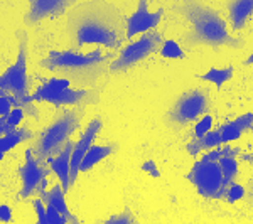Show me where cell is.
<instances>
[{
  "label": "cell",
  "mask_w": 253,
  "mask_h": 224,
  "mask_svg": "<svg viewBox=\"0 0 253 224\" xmlns=\"http://www.w3.org/2000/svg\"><path fill=\"white\" fill-rule=\"evenodd\" d=\"M125 17L120 9L108 0H88L68 12V34L71 51L98 44L117 51L125 40Z\"/></svg>",
  "instance_id": "1"
},
{
  "label": "cell",
  "mask_w": 253,
  "mask_h": 224,
  "mask_svg": "<svg viewBox=\"0 0 253 224\" xmlns=\"http://www.w3.org/2000/svg\"><path fill=\"white\" fill-rule=\"evenodd\" d=\"M172 10L182 15L191 26V31L186 32L182 37V44L187 49L196 46L242 49L245 46L243 39L230 36L226 22L219 15V12L206 5L203 0H182L181 5H174Z\"/></svg>",
  "instance_id": "2"
},
{
  "label": "cell",
  "mask_w": 253,
  "mask_h": 224,
  "mask_svg": "<svg viewBox=\"0 0 253 224\" xmlns=\"http://www.w3.org/2000/svg\"><path fill=\"white\" fill-rule=\"evenodd\" d=\"M113 51L103 54L100 49L83 54L80 51H49L47 58L41 61V68L69 79L80 88H93L108 73Z\"/></svg>",
  "instance_id": "3"
},
{
  "label": "cell",
  "mask_w": 253,
  "mask_h": 224,
  "mask_svg": "<svg viewBox=\"0 0 253 224\" xmlns=\"http://www.w3.org/2000/svg\"><path fill=\"white\" fill-rule=\"evenodd\" d=\"M84 113V107H75L71 110L63 108L56 113L52 121L39 133L31 147V152L39 164H47L56 153L61 152V149L71 140L73 133L80 128Z\"/></svg>",
  "instance_id": "4"
},
{
  "label": "cell",
  "mask_w": 253,
  "mask_h": 224,
  "mask_svg": "<svg viewBox=\"0 0 253 224\" xmlns=\"http://www.w3.org/2000/svg\"><path fill=\"white\" fill-rule=\"evenodd\" d=\"M19 52L17 59L5 73L0 75V95H12L15 98V107L22 108L27 115L39 118L38 108L31 101V79L27 75V49L29 36L26 31H17Z\"/></svg>",
  "instance_id": "5"
},
{
  "label": "cell",
  "mask_w": 253,
  "mask_h": 224,
  "mask_svg": "<svg viewBox=\"0 0 253 224\" xmlns=\"http://www.w3.org/2000/svg\"><path fill=\"white\" fill-rule=\"evenodd\" d=\"M211 95L208 88H193L182 93L169 112L166 113V123L172 128H184L198 118L210 113Z\"/></svg>",
  "instance_id": "6"
},
{
  "label": "cell",
  "mask_w": 253,
  "mask_h": 224,
  "mask_svg": "<svg viewBox=\"0 0 253 224\" xmlns=\"http://www.w3.org/2000/svg\"><path fill=\"white\" fill-rule=\"evenodd\" d=\"M162 37L161 32H157L156 29L144 32L140 34L138 40H133L128 46L120 49V54H118L117 59H113L108 66V71L113 73V75H120V73H126L128 69H132L133 66H137L138 63H142L144 59H147L149 56L159 52V47H161Z\"/></svg>",
  "instance_id": "7"
},
{
  "label": "cell",
  "mask_w": 253,
  "mask_h": 224,
  "mask_svg": "<svg viewBox=\"0 0 253 224\" xmlns=\"http://www.w3.org/2000/svg\"><path fill=\"white\" fill-rule=\"evenodd\" d=\"M31 101H46L54 105L56 108L61 107H88L96 105L100 101V89L93 86L91 89H71L69 88H52L44 83L31 95Z\"/></svg>",
  "instance_id": "8"
},
{
  "label": "cell",
  "mask_w": 253,
  "mask_h": 224,
  "mask_svg": "<svg viewBox=\"0 0 253 224\" xmlns=\"http://www.w3.org/2000/svg\"><path fill=\"white\" fill-rule=\"evenodd\" d=\"M24 165L17 167V174L22 181V189L19 192L20 199H29L34 197V195H39L46 190L47 187V176L51 174V169H49L47 164H39L36 160L34 153L31 152V149H26L24 152Z\"/></svg>",
  "instance_id": "9"
},
{
  "label": "cell",
  "mask_w": 253,
  "mask_h": 224,
  "mask_svg": "<svg viewBox=\"0 0 253 224\" xmlns=\"http://www.w3.org/2000/svg\"><path fill=\"white\" fill-rule=\"evenodd\" d=\"M186 179L191 182L199 195L206 199H218L219 187H221L223 172L218 160H198L186 174Z\"/></svg>",
  "instance_id": "10"
},
{
  "label": "cell",
  "mask_w": 253,
  "mask_h": 224,
  "mask_svg": "<svg viewBox=\"0 0 253 224\" xmlns=\"http://www.w3.org/2000/svg\"><path fill=\"white\" fill-rule=\"evenodd\" d=\"M76 0H29V9L24 15V24L34 27L44 19H58L66 14Z\"/></svg>",
  "instance_id": "11"
},
{
  "label": "cell",
  "mask_w": 253,
  "mask_h": 224,
  "mask_svg": "<svg viewBox=\"0 0 253 224\" xmlns=\"http://www.w3.org/2000/svg\"><path fill=\"white\" fill-rule=\"evenodd\" d=\"M101 127H103V121L101 118H93L91 121L88 123V127L84 128V132L81 133L80 140L76 144H73V149H71V157H69V187L73 189L75 186L76 179L80 176V164L83 160L84 153L86 150L89 149V145L95 144V138L98 137L100 133Z\"/></svg>",
  "instance_id": "12"
},
{
  "label": "cell",
  "mask_w": 253,
  "mask_h": 224,
  "mask_svg": "<svg viewBox=\"0 0 253 224\" xmlns=\"http://www.w3.org/2000/svg\"><path fill=\"white\" fill-rule=\"evenodd\" d=\"M164 9L156 12L149 10V0H138L137 10L125 20V39H132L144 32L154 31L159 26Z\"/></svg>",
  "instance_id": "13"
},
{
  "label": "cell",
  "mask_w": 253,
  "mask_h": 224,
  "mask_svg": "<svg viewBox=\"0 0 253 224\" xmlns=\"http://www.w3.org/2000/svg\"><path fill=\"white\" fill-rule=\"evenodd\" d=\"M71 149H73V142L69 140L68 144L61 149V152L56 153V155L47 162L51 172H54L61 181V187H63L64 194L71 190V187H69V157H71Z\"/></svg>",
  "instance_id": "14"
},
{
  "label": "cell",
  "mask_w": 253,
  "mask_h": 224,
  "mask_svg": "<svg viewBox=\"0 0 253 224\" xmlns=\"http://www.w3.org/2000/svg\"><path fill=\"white\" fill-rule=\"evenodd\" d=\"M253 127V113H245V115L235 118V120L224 121L219 125V132H221V144H230V142L238 140L245 132H250Z\"/></svg>",
  "instance_id": "15"
},
{
  "label": "cell",
  "mask_w": 253,
  "mask_h": 224,
  "mask_svg": "<svg viewBox=\"0 0 253 224\" xmlns=\"http://www.w3.org/2000/svg\"><path fill=\"white\" fill-rule=\"evenodd\" d=\"M39 197L46 206H51V207H54L56 211H59V213L68 219V223H75V224L80 223L78 218L69 211L66 201H64V190H63V187H61V184H56L49 190H44Z\"/></svg>",
  "instance_id": "16"
},
{
  "label": "cell",
  "mask_w": 253,
  "mask_h": 224,
  "mask_svg": "<svg viewBox=\"0 0 253 224\" xmlns=\"http://www.w3.org/2000/svg\"><path fill=\"white\" fill-rule=\"evenodd\" d=\"M228 12L233 32L242 31L253 14V0H228Z\"/></svg>",
  "instance_id": "17"
},
{
  "label": "cell",
  "mask_w": 253,
  "mask_h": 224,
  "mask_svg": "<svg viewBox=\"0 0 253 224\" xmlns=\"http://www.w3.org/2000/svg\"><path fill=\"white\" fill-rule=\"evenodd\" d=\"M32 138H34V132L29 127H15L10 128L9 132H5L3 135H0V160L12 149H15L24 142L32 140Z\"/></svg>",
  "instance_id": "18"
},
{
  "label": "cell",
  "mask_w": 253,
  "mask_h": 224,
  "mask_svg": "<svg viewBox=\"0 0 253 224\" xmlns=\"http://www.w3.org/2000/svg\"><path fill=\"white\" fill-rule=\"evenodd\" d=\"M117 150H118L117 144H108V145H93L91 144L80 164V172H88V170H91L98 162H101L107 157L113 155Z\"/></svg>",
  "instance_id": "19"
},
{
  "label": "cell",
  "mask_w": 253,
  "mask_h": 224,
  "mask_svg": "<svg viewBox=\"0 0 253 224\" xmlns=\"http://www.w3.org/2000/svg\"><path fill=\"white\" fill-rule=\"evenodd\" d=\"M221 145V132L218 130H213L211 128L210 132H206L203 137H198V138H193L191 142L186 144V150L191 157H198L199 153L206 152L210 149H214V147Z\"/></svg>",
  "instance_id": "20"
},
{
  "label": "cell",
  "mask_w": 253,
  "mask_h": 224,
  "mask_svg": "<svg viewBox=\"0 0 253 224\" xmlns=\"http://www.w3.org/2000/svg\"><path fill=\"white\" fill-rule=\"evenodd\" d=\"M218 164L221 167V172H223V181H221V187H219L218 199H224V192H226L228 186L231 182H235L236 176H238V162H236L235 157H223L218 160Z\"/></svg>",
  "instance_id": "21"
},
{
  "label": "cell",
  "mask_w": 253,
  "mask_h": 224,
  "mask_svg": "<svg viewBox=\"0 0 253 224\" xmlns=\"http://www.w3.org/2000/svg\"><path fill=\"white\" fill-rule=\"evenodd\" d=\"M233 75H235L233 66H228V68H223V69L211 68L210 71L205 73V75H198V78L203 79V81H210V83H213L216 88H221L226 81H230L231 78H233Z\"/></svg>",
  "instance_id": "22"
},
{
  "label": "cell",
  "mask_w": 253,
  "mask_h": 224,
  "mask_svg": "<svg viewBox=\"0 0 253 224\" xmlns=\"http://www.w3.org/2000/svg\"><path fill=\"white\" fill-rule=\"evenodd\" d=\"M240 152H242V149L240 147H231L228 144H221L218 147H214V149H210V152H205V155L201 158H205V160H219V158L223 157H238Z\"/></svg>",
  "instance_id": "23"
},
{
  "label": "cell",
  "mask_w": 253,
  "mask_h": 224,
  "mask_svg": "<svg viewBox=\"0 0 253 224\" xmlns=\"http://www.w3.org/2000/svg\"><path fill=\"white\" fill-rule=\"evenodd\" d=\"M162 58L166 59H186L184 49L179 46L175 40H162L161 47H159Z\"/></svg>",
  "instance_id": "24"
},
{
  "label": "cell",
  "mask_w": 253,
  "mask_h": 224,
  "mask_svg": "<svg viewBox=\"0 0 253 224\" xmlns=\"http://www.w3.org/2000/svg\"><path fill=\"white\" fill-rule=\"evenodd\" d=\"M135 223H137V219H135V216L132 214L130 207H125L120 214L110 216L108 219H105L103 221V224H135Z\"/></svg>",
  "instance_id": "25"
},
{
  "label": "cell",
  "mask_w": 253,
  "mask_h": 224,
  "mask_svg": "<svg viewBox=\"0 0 253 224\" xmlns=\"http://www.w3.org/2000/svg\"><path fill=\"white\" fill-rule=\"evenodd\" d=\"M213 128V116H210L206 113V115H203L201 118H198L196 120V127H194V137H203L206 132H210V130Z\"/></svg>",
  "instance_id": "26"
},
{
  "label": "cell",
  "mask_w": 253,
  "mask_h": 224,
  "mask_svg": "<svg viewBox=\"0 0 253 224\" xmlns=\"http://www.w3.org/2000/svg\"><path fill=\"white\" fill-rule=\"evenodd\" d=\"M243 197H245V187L236 184V182H231V184L228 186L226 192H224V199H226L228 202H231V204Z\"/></svg>",
  "instance_id": "27"
},
{
  "label": "cell",
  "mask_w": 253,
  "mask_h": 224,
  "mask_svg": "<svg viewBox=\"0 0 253 224\" xmlns=\"http://www.w3.org/2000/svg\"><path fill=\"white\" fill-rule=\"evenodd\" d=\"M24 116H26V112H24L22 108H19V107H12V110L9 113H7V125H9L10 128H15V127H19L20 123H22V120H24Z\"/></svg>",
  "instance_id": "28"
},
{
  "label": "cell",
  "mask_w": 253,
  "mask_h": 224,
  "mask_svg": "<svg viewBox=\"0 0 253 224\" xmlns=\"http://www.w3.org/2000/svg\"><path fill=\"white\" fill-rule=\"evenodd\" d=\"M46 219H47V224H66L68 223V219L51 206H46Z\"/></svg>",
  "instance_id": "29"
},
{
  "label": "cell",
  "mask_w": 253,
  "mask_h": 224,
  "mask_svg": "<svg viewBox=\"0 0 253 224\" xmlns=\"http://www.w3.org/2000/svg\"><path fill=\"white\" fill-rule=\"evenodd\" d=\"M32 206H34L36 214H38L39 224H47V219H46V204H44V202L41 201V197L32 199Z\"/></svg>",
  "instance_id": "30"
},
{
  "label": "cell",
  "mask_w": 253,
  "mask_h": 224,
  "mask_svg": "<svg viewBox=\"0 0 253 224\" xmlns=\"http://www.w3.org/2000/svg\"><path fill=\"white\" fill-rule=\"evenodd\" d=\"M140 170H144L147 176H150V177H154V179L161 177V172H159V169H157V164L152 160V158H150V160H145L144 164H142Z\"/></svg>",
  "instance_id": "31"
},
{
  "label": "cell",
  "mask_w": 253,
  "mask_h": 224,
  "mask_svg": "<svg viewBox=\"0 0 253 224\" xmlns=\"http://www.w3.org/2000/svg\"><path fill=\"white\" fill-rule=\"evenodd\" d=\"M10 110H12V105L9 101V96L0 95V116H7V113H9Z\"/></svg>",
  "instance_id": "32"
},
{
  "label": "cell",
  "mask_w": 253,
  "mask_h": 224,
  "mask_svg": "<svg viewBox=\"0 0 253 224\" xmlns=\"http://www.w3.org/2000/svg\"><path fill=\"white\" fill-rule=\"evenodd\" d=\"M46 84H49V86H52V88H69L71 86L69 79H66V78H51Z\"/></svg>",
  "instance_id": "33"
},
{
  "label": "cell",
  "mask_w": 253,
  "mask_h": 224,
  "mask_svg": "<svg viewBox=\"0 0 253 224\" xmlns=\"http://www.w3.org/2000/svg\"><path fill=\"white\" fill-rule=\"evenodd\" d=\"M0 221L10 223L12 221V209L7 204H0Z\"/></svg>",
  "instance_id": "34"
},
{
  "label": "cell",
  "mask_w": 253,
  "mask_h": 224,
  "mask_svg": "<svg viewBox=\"0 0 253 224\" xmlns=\"http://www.w3.org/2000/svg\"><path fill=\"white\" fill-rule=\"evenodd\" d=\"M10 127L7 125V118L5 116H0V135H3L5 132H9Z\"/></svg>",
  "instance_id": "35"
},
{
  "label": "cell",
  "mask_w": 253,
  "mask_h": 224,
  "mask_svg": "<svg viewBox=\"0 0 253 224\" xmlns=\"http://www.w3.org/2000/svg\"><path fill=\"white\" fill-rule=\"evenodd\" d=\"M240 158H242V160H245V162H248V164H252L253 162V158H252V153L248 152V153H242L240 152V155H238Z\"/></svg>",
  "instance_id": "36"
},
{
  "label": "cell",
  "mask_w": 253,
  "mask_h": 224,
  "mask_svg": "<svg viewBox=\"0 0 253 224\" xmlns=\"http://www.w3.org/2000/svg\"><path fill=\"white\" fill-rule=\"evenodd\" d=\"M243 64H245V66H252V64H253V54L248 56V58L243 61Z\"/></svg>",
  "instance_id": "37"
},
{
  "label": "cell",
  "mask_w": 253,
  "mask_h": 224,
  "mask_svg": "<svg viewBox=\"0 0 253 224\" xmlns=\"http://www.w3.org/2000/svg\"><path fill=\"white\" fill-rule=\"evenodd\" d=\"M149 2H154V0H149Z\"/></svg>",
  "instance_id": "38"
}]
</instances>
